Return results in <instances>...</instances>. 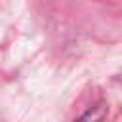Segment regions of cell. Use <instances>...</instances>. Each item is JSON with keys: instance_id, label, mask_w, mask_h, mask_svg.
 I'll return each mask as SVG.
<instances>
[{"instance_id": "obj_1", "label": "cell", "mask_w": 122, "mask_h": 122, "mask_svg": "<svg viewBox=\"0 0 122 122\" xmlns=\"http://www.w3.org/2000/svg\"><path fill=\"white\" fill-rule=\"evenodd\" d=\"M105 116H107V107H105V103H97V105H93L92 109H88L76 122H103Z\"/></svg>"}]
</instances>
